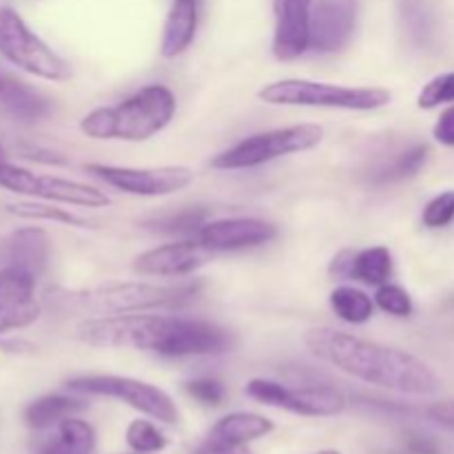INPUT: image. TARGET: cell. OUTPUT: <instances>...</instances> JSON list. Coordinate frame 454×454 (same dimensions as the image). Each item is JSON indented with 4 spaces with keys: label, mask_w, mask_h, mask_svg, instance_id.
Segmentation results:
<instances>
[{
    "label": "cell",
    "mask_w": 454,
    "mask_h": 454,
    "mask_svg": "<svg viewBox=\"0 0 454 454\" xmlns=\"http://www.w3.org/2000/svg\"><path fill=\"white\" fill-rule=\"evenodd\" d=\"M53 442L60 443L65 450L74 454H93L98 446L96 430L89 421L78 419V417H67L58 424V434Z\"/></svg>",
    "instance_id": "d4e9b609"
},
{
    "label": "cell",
    "mask_w": 454,
    "mask_h": 454,
    "mask_svg": "<svg viewBox=\"0 0 454 454\" xmlns=\"http://www.w3.org/2000/svg\"><path fill=\"white\" fill-rule=\"evenodd\" d=\"M247 395L264 406L284 408L304 417H335L346 411V397L326 381L301 377L300 384H279V381L255 377L247 384Z\"/></svg>",
    "instance_id": "9c48e42d"
},
{
    "label": "cell",
    "mask_w": 454,
    "mask_h": 454,
    "mask_svg": "<svg viewBox=\"0 0 454 454\" xmlns=\"http://www.w3.org/2000/svg\"><path fill=\"white\" fill-rule=\"evenodd\" d=\"M428 417L437 424L454 430V402H439L428 408Z\"/></svg>",
    "instance_id": "e575fe53"
},
{
    "label": "cell",
    "mask_w": 454,
    "mask_h": 454,
    "mask_svg": "<svg viewBox=\"0 0 454 454\" xmlns=\"http://www.w3.org/2000/svg\"><path fill=\"white\" fill-rule=\"evenodd\" d=\"M433 136L439 145L454 146V106H448L442 115H439L437 124L433 129Z\"/></svg>",
    "instance_id": "836d02e7"
},
{
    "label": "cell",
    "mask_w": 454,
    "mask_h": 454,
    "mask_svg": "<svg viewBox=\"0 0 454 454\" xmlns=\"http://www.w3.org/2000/svg\"><path fill=\"white\" fill-rule=\"evenodd\" d=\"M184 390L204 406H220L226 397L224 384L215 377H198V380L186 381Z\"/></svg>",
    "instance_id": "d6a6232c"
},
{
    "label": "cell",
    "mask_w": 454,
    "mask_h": 454,
    "mask_svg": "<svg viewBox=\"0 0 454 454\" xmlns=\"http://www.w3.org/2000/svg\"><path fill=\"white\" fill-rule=\"evenodd\" d=\"M324 140V129L319 124H293V127L270 129L255 133L238 145L229 146L211 160L213 168L220 171H239V168H255L286 155L304 153L315 149Z\"/></svg>",
    "instance_id": "8992f818"
},
{
    "label": "cell",
    "mask_w": 454,
    "mask_h": 454,
    "mask_svg": "<svg viewBox=\"0 0 454 454\" xmlns=\"http://www.w3.org/2000/svg\"><path fill=\"white\" fill-rule=\"evenodd\" d=\"M3 160H7V158H4V146H3V142H0V162H3Z\"/></svg>",
    "instance_id": "f35d334b"
},
{
    "label": "cell",
    "mask_w": 454,
    "mask_h": 454,
    "mask_svg": "<svg viewBox=\"0 0 454 454\" xmlns=\"http://www.w3.org/2000/svg\"><path fill=\"white\" fill-rule=\"evenodd\" d=\"M446 102H454V71L434 75L433 80L424 84L419 98H417L419 109H434V106L446 105Z\"/></svg>",
    "instance_id": "4dcf8cb0"
},
{
    "label": "cell",
    "mask_w": 454,
    "mask_h": 454,
    "mask_svg": "<svg viewBox=\"0 0 454 454\" xmlns=\"http://www.w3.org/2000/svg\"><path fill=\"white\" fill-rule=\"evenodd\" d=\"M87 402L78 395H44L35 399L25 408V424L34 430L49 428L53 424H60L67 417H74L75 412L84 411Z\"/></svg>",
    "instance_id": "7402d4cb"
},
{
    "label": "cell",
    "mask_w": 454,
    "mask_h": 454,
    "mask_svg": "<svg viewBox=\"0 0 454 454\" xmlns=\"http://www.w3.org/2000/svg\"><path fill=\"white\" fill-rule=\"evenodd\" d=\"M208 213L204 208H186V211L171 213V215L155 217V220L145 222L149 229L160 231V233L168 235H189L198 233L204 224H207Z\"/></svg>",
    "instance_id": "4316f807"
},
{
    "label": "cell",
    "mask_w": 454,
    "mask_h": 454,
    "mask_svg": "<svg viewBox=\"0 0 454 454\" xmlns=\"http://www.w3.org/2000/svg\"><path fill=\"white\" fill-rule=\"evenodd\" d=\"M362 16V0H317L310 18L309 51L326 56L353 40Z\"/></svg>",
    "instance_id": "7c38bea8"
},
{
    "label": "cell",
    "mask_w": 454,
    "mask_h": 454,
    "mask_svg": "<svg viewBox=\"0 0 454 454\" xmlns=\"http://www.w3.org/2000/svg\"><path fill=\"white\" fill-rule=\"evenodd\" d=\"M176 93L164 84H146L114 106H98L80 120V131L93 140L145 142L158 136L176 115Z\"/></svg>",
    "instance_id": "3957f363"
},
{
    "label": "cell",
    "mask_w": 454,
    "mask_h": 454,
    "mask_svg": "<svg viewBox=\"0 0 454 454\" xmlns=\"http://www.w3.org/2000/svg\"><path fill=\"white\" fill-rule=\"evenodd\" d=\"M430 146L428 145H415L411 149H406L403 153H399L393 162L386 168H381L377 182H399L408 180V177H415L417 173L424 168V164L428 162Z\"/></svg>",
    "instance_id": "484cf974"
},
{
    "label": "cell",
    "mask_w": 454,
    "mask_h": 454,
    "mask_svg": "<svg viewBox=\"0 0 454 454\" xmlns=\"http://www.w3.org/2000/svg\"><path fill=\"white\" fill-rule=\"evenodd\" d=\"M331 309L341 322L355 324V326H362V324L371 322L372 315H375V300L371 295H366L359 288L348 286V284H341V286L333 288L331 297Z\"/></svg>",
    "instance_id": "cb8c5ba5"
},
{
    "label": "cell",
    "mask_w": 454,
    "mask_h": 454,
    "mask_svg": "<svg viewBox=\"0 0 454 454\" xmlns=\"http://www.w3.org/2000/svg\"><path fill=\"white\" fill-rule=\"evenodd\" d=\"M75 340L93 348L142 350L160 357H207L235 348L233 333L220 324L155 313L84 319L75 328Z\"/></svg>",
    "instance_id": "6da1fadb"
},
{
    "label": "cell",
    "mask_w": 454,
    "mask_h": 454,
    "mask_svg": "<svg viewBox=\"0 0 454 454\" xmlns=\"http://www.w3.org/2000/svg\"><path fill=\"white\" fill-rule=\"evenodd\" d=\"M273 56L293 62L309 51L313 0H273Z\"/></svg>",
    "instance_id": "e0dca14e"
},
{
    "label": "cell",
    "mask_w": 454,
    "mask_h": 454,
    "mask_svg": "<svg viewBox=\"0 0 454 454\" xmlns=\"http://www.w3.org/2000/svg\"><path fill=\"white\" fill-rule=\"evenodd\" d=\"M200 22L198 0H173L162 29L160 53L164 58H177L193 44Z\"/></svg>",
    "instance_id": "ffe728a7"
},
{
    "label": "cell",
    "mask_w": 454,
    "mask_h": 454,
    "mask_svg": "<svg viewBox=\"0 0 454 454\" xmlns=\"http://www.w3.org/2000/svg\"><path fill=\"white\" fill-rule=\"evenodd\" d=\"M43 313L35 297V278L16 266L0 269V335L22 331L35 324Z\"/></svg>",
    "instance_id": "4fadbf2b"
},
{
    "label": "cell",
    "mask_w": 454,
    "mask_h": 454,
    "mask_svg": "<svg viewBox=\"0 0 454 454\" xmlns=\"http://www.w3.org/2000/svg\"><path fill=\"white\" fill-rule=\"evenodd\" d=\"M4 78H7V75H4V74H0V89H3V84H4Z\"/></svg>",
    "instance_id": "ab89813d"
},
{
    "label": "cell",
    "mask_w": 454,
    "mask_h": 454,
    "mask_svg": "<svg viewBox=\"0 0 454 454\" xmlns=\"http://www.w3.org/2000/svg\"><path fill=\"white\" fill-rule=\"evenodd\" d=\"M454 220V191H443L434 195L421 213V222L428 229H446Z\"/></svg>",
    "instance_id": "1f68e13d"
},
{
    "label": "cell",
    "mask_w": 454,
    "mask_h": 454,
    "mask_svg": "<svg viewBox=\"0 0 454 454\" xmlns=\"http://www.w3.org/2000/svg\"><path fill=\"white\" fill-rule=\"evenodd\" d=\"M315 454H341L340 450H319V452H315Z\"/></svg>",
    "instance_id": "74e56055"
},
{
    "label": "cell",
    "mask_w": 454,
    "mask_h": 454,
    "mask_svg": "<svg viewBox=\"0 0 454 454\" xmlns=\"http://www.w3.org/2000/svg\"><path fill=\"white\" fill-rule=\"evenodd\" d=\"M0 106L18 122H38L51 114V100L13 75L4 78L0 89Z\"/></svg>",
    "instance_id": "44dd1931"
},
{
    "label": "cell",
    "mask_w": 454,
    "mask_h": 454,
    "mask_svg": "<svg viewBox=\"0 0 454 454\" xmlns=\"http://www.w3.org/2000/svg\"><path fill=\"white\" fill-rule=\"evenodd\" d=\"M0 189L16 195L43 200V202L69 204V207L102 208L111 204L109 195L105 191L96 189V186L56 176H40V173L18 167V164L7 162V160L0 162Z\"/></svg>",
    "instance_id": "30bf717a"
},
{
    "label": "cell",
    "mask_w": 454,
    "mask_h": 454,
    "mask_svg": "<svg viewBox=\"0 0 454 454\" xmlns=\"http://www.w3.org/2000/svg\"><path fill=\"white\" fill-rule=\"evenodd\" d=\"M397 9L408 43L419 49H428L437 31V18L430 0H399Z\"/></svg>",
    "instance_id": "603a6c76"
},
{
    "label": "cell",
    "mask_w": 454,
    "mask_h": 454,
    "mask_svg": "<svg viewBox=\"0 0 454 454\" xmlns=\"http://www.w3.org/2000/svg\"><path fill=\"white\" fill-rule=\"evenodd\" d=\"M273 421L257 412H231L215 421L193 454H248V443L273 433Z\"/></svg>",
    "instance_id": "9a60e30c"
},
{
    "label": "cell",
    "mask_w": 454,
    "mask_h": 454,
    "mask_svg": "<svg viewBox=\"0 0 454 454\" xmlns=\"http://www.w3.org/2000/svg\"><path fill=\"white\" fill-rule=\"evenodd\" d=\"M260 100L278 106H317V109L375 111L390 105L393 93L381 87H344L315 82L306 78H286L260 89Z\"/></svg>",
    "instance_id": "5b68a950"
},
{
    "label": "cell",
    "mask_w": 454,
    "mask_h": 454,
    "mask_svg": "<svg viewBox=\"0 0 454 454\" xmlns=\"http://www.w3.org/2000/svg\"><path fill=\"white\" fill-rule=\"evenodd\" d=\"M49 251H51L49 235L43 229H35V226L13 231L3 239V247H0V255H3L4 264L27 270L34 278H38L47 269Z\"/></svg>",
    "instance_id": "d6986e66"
},
{
    "label": "cell",
    "mask_w": 454,
    "mask_h": 454,
    "mask_svg": "<svg viewBox=\"0 0 454 454\" xmlns=\"http://www.w3.org/2000/svg\"><path fill=\"white\" fill-rule=\"evenodd\" d=\"M129 454H142V452H129Z\"/></svg>",
    "instance_id": "b9f144b4"
},
{
    "label": "cell",
    "mask_w": 454,
    "mask_h": 454,
    "mask_svg": "<svg viewBox=\"0 0 454 454\" xmlns=\"http://www.w3.org/2000/svg\"><path fill=\"white\" fill-rule=\"evenodd\" d=\"M67 390L84 397H109L127 403L133 411L160 421V424L176 426L180 421V411L171 395L162 388L133 377L120 375H80L67 381Z\"/></svg>",
    "instance_id": "ba28073f"
},
{
    "label": "cell",
    "mask_w": 454,
    "mask_h": 454,
    "mask_svg": "<svg viewBox=\"0 0 454 454\" xmlns=\"http://www.w3.org/2000/svg\"><path fill=\"white\" fill-rule=\"evenodd\" d=\"M200 288H202L200 282H120L87 288V291H67L56 300L74 313H91L106 317V315L153 313V310L176 309V306L195 300Z\"/></svg>",
    "instance_id": "277c9868"
},
{
    "label": "cell",
    "mask_w": 454,
    "mask_h": 454,
    "mask_svg": "<svg viewBox=\"0 0 454 454\" xmlns=\"http://www.w3.org/2000/svg\"><path fill=\"white\" fill-rule=\"evenodd\" d=\"M7 211L12 215L25 217V220H44V222H58V224L67 226H89L82 217L74 215V213L58 208L53 204H38V202H18L9 204Z\"/></svg>",
    "instance_id": "f1b7e54d"
},
{
    "label": "cell",
    "mask_w": 454,
    "mask_h": 454,
    "mask_svg": "<svg viewBox=\"0 0 454 454\" xmlns=\"http://www.w3.org/2000/svg\"><path fill=\"white\" fill-rule=\"evenodd\" d=\"M208 260L211 251H207L198 239H180L140 253L133 260V270L151 278H184L208 264Z\"/></svg>",
    "instance_id": "2e32d148"
},
{
    "label": "cell",
    "mask_w": 454,
    "mask_h": 454,
    "mask_svg": "<svg viewBox=\"0 0 454 454\" xmlns=\"http://www.w3.org/2000/svg\"><path fill=\"white\" fill-rule=\"evenodd\" d=\"M43 454H74V452L65 450V448H62L60 443H58V442H51V443H49L47 448H44Z\"/></svg>",
    "instance_id": "8d00e7d4"
},
{
    "label": "cell",
    "mask_w": 454,
    "mask_h": 454,
    "mask_svg": "<svg viewBox=\"0 0 454 454\" xmlns=\"http://www.w3.org/2000/svg\"><path fill=\"white\" fill-rule=\"evenodd\" d=\"M0 56L18 69L51 82H65L74 75L69 60L34 34L12 7H0Z\"/></svg>",
    "instance_id": "52a82bcc"
},
{
    "label": "cell",
    "mask_w": 454,
    "mask_h": 454,
    "mask_svg": "<svg viewBox=\"0 0 454 454\" xmlns=\"http://www.w3.org/2000/svg\"><path fill=\"white\" fill-rule=\"evenodd\" d=\"M406 450L412 454H439V446L434 439L426 437V434H412L406 439Z\"/></svg>",
    "instance_id": "d590c367"
},
{
    "label": "cell",
    "mask_w": 454,
    "mask_h": 454,
    "mask_svg": "<svg viewBox=\"0 0 454 454\" xmlns=\"http://www.w3.org/2000/svg\"><path fill=\"white\" fill-rule=\"evenodd\" d=\"M375 306H380L384 313L393 315V317H411L415 304H412V297L406 288L397 286V284H381L377 286L375 293Z\"/></svg>",
    "instance_id": "f546056e"
},
{
    "label": "cell",
    "mask_w": 454,
    "mask_h": 454,
    "mask_svg": "<svg viewBox=\"0 0 454 454\" xmlns=\"http://www.w3.org/2000/svg\"><path fill=\"white\" fill-rule=\"evenodd\" d=\"M84 171L96 176L111 189L140 198H164L184 191L193 182V171L189 167H114V164L91 162Z\"/></svg>",
    "instance_id": "8fae6325"
},
{
    "label": "cell",
    "mask_w": 454,
    "mask_h": 454,
    "mask_svg": "<svg viewBox=\"0 0 454 454\" xmlns=\"http://www.w3.org/2000/svg\"><path fill=\"white\" fill-rule=\"evenodd\" d=\"M0 348H9V344H3V341H0Z\"/></svg>",
    "instance_id": "60d3db41"
},
{
    "label": "cell",
    "mask_w": 454,
    "mask_h": 454,
    "mask_svg": "<svg viewBox=\"0 0 454 454\" xmlns=\"http://www.w3.org/2000/svg\"><path fill=\"white\" fill-rule=\"evenodd\" d=\"M278 238V226L260 217H224L211 220L195 233V239L211 253L244 251Z\"/></svg>",
    "instance_id": "5bb4252c"
},
{
    "label": "cell",
    "mask_w": 454,
    "mask_h": 454,
    "mask_svg": "<svg viewBox=\"0 0 454 454\" xmlns=\"http://www.w3.org/2000/svg\"><path fill=\"white\" fill-rule=\"evenodd\" d=\"M127 446L133 452L142 454H158L168 446V439L153 421L136 419L127 428Z\"/></svg>",
    "instance_id": "83f0119b"
},
{
    "label": "cell",
    "mask_w": 454,
    "mask_h": 454,
    "mask_svg": "<svg viewBox=\"0 0 454 454\" xmlns=\"http://www.w3.org/2000/svg\"><path fill=\"white\" fill-rule=\"evenodd\" d=\"M331 275L341 279H357L366 286H381L393 278V253L388 247H368L362 251L337 253L331 262Z\"/></svg>",
    "instance_id": "ac0fdd59"
},
{
    "label": "cell",
    "mask_w": 454,
    "mask_h": 454,
    "mask_svg": "<svg viewBox=\"0 0 454 454\" xmlns=\"http://www.w3.org/2000/svg\"><path fill=\"white\" fill-rule=\"evenodd\" d=\"M304 344L315 357L331 364L337 371L390 393L426 397L442 388L437 372L406 350L390 348L326 326L310 328L304 335Z\"/></svg>",
    "instance_id": "7a4b0ae2"
}]
</instances>
